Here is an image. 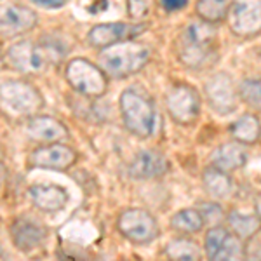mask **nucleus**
Listing matches in <instances>:
<instances>
[{"mask_svg":"<svg viewBox=\"0 0 261 261\" xmlns=\"http://www.w3.org/2000/svg\"><path fill=\"white\" fill-rule=\"evenodd\" d=\"M228 16L235 35L254 37L261 33V0H233L228 7Z\"/></svg>","mask_w":261,"mask_h":261,"instance_id":"9","label":"nucleus"},{"mask_svg":"<svg viewBox=\"0 0 261 261\" xmlns=\"http://www.w3.org/2000/svg\"><path fill=\"white\" fill-rule=\"evenodd\" d=\"M28 195L33 205L44 213H58L68 204V192L58 185H33Z\"/></svg>","mask_w":261,"mask_h":261,"instance_id":"18","label":"nucleus"},{"mask_svg":"<svg viewBox=\"0 0 261 261\" xmlns=\"http://www.w3.org/2000/svg\"><path fill=\"white\" fill-rule=\"evenodd\" d=\"M0 105L16 115H33L42 108V94L32 84L11 81L0 86Z\"/></svg>","mask_w":261,"mask_h":261,"instance_id":"4","label":"nucleus"},{"mask_svg":"<svg viewBox=\"0 0 261 261\" xmlns=\"http://www.w3.org/2000/svg\"><path fill=\"white\" fill-rule=\"evenodd\" d=\"M129 12L133 18H143L150 9V0H127Z\"/></svg>","mask_w":261,"mask_h":261,"instance_id":"28","label":"nucleus"},{"mask_svg":"<svg viewBox=\"0 0 261 261\" xmlns=\"http://www.w3.org/2000/svg\"><path fill=\"white\" fill-rule=\"evenodd\" d=\"M32 2L37 4V6L47 7V9H58V7L65 6L66 0H32Z\"/></svg>","mask_w":261,"mask_h":261,"instance_id":"30","label":"nucleus"},{"mask_svg":"<svg viewBox=\"0 0 261 261\" xmlns=\"http://www.w3.org/2000/svg\"><path fill=\"white\" fill-rule=\"evenodd\" d=\"M239 94H241L244 103L261 112V79H258V81L256 79L244 81L239 87Z\"/></svg>","mask_w":261,"mask_h":261,"instance_id":"26","label":"nucleus"},{"mask_svg":"<svg viewBox=\"0 0 261 261\" xmlns=\"http://www.w3.org/2000/svg\"><path fill=\"white\" fill-rule=\"evenodd\" d=\"M256 216H258L261 221V193L258 195V199H256Z\"/></svg>","mask_w":261,"mask_h":261,"instance_id":"32","label":"nucleus"},{"mask_svg":"<svg viewBox=\"0 0 261 261\" xmlns=\"http://www.w3.org/2000/svg\"><path fill=\"white\" fill-rule=\"evenodd\" d=\"M117 228L133 244H148L159 237V223L153 216L140 207H130L120 213Z\"/></svg>","mask_w":261,"mask_h":261,"instance_id":"7","label":"nucleus"},{"mask_svg":"<svg viewBox=\"0 0 261 261\" xmlns=\"http://www.w3.org/2000/svg\"><path fill=\"white\" fill-rule=\"evenodd\" d=\"M230 134L241 145H254L261 136V124L254 115L246 113L230 125Z\"/></svg>","mask_w":261,"mask_h":261,"instance_id":"21","label":"nucleus"},{"mask_svg":"<svg viewBox=\"0 0 261 261\" xmlns=\"http://www.w3.org/2000/svg\"><path fill=\"white\" fill-rule=\"evenodd\" d=\"M166 254L171 261H200L202 249L192 239H174L167 244Z\"/></svg>","mask_w":261,"mask_h":261,"instance_id":"22","label":"nucleus"},{"mask_svg":"<svg viewBox=\"0 0 261 261\" xmlns=\"http://www.w3.org/2000/svg\"><path fill=\"white\" fill-rule=\"evenodd\" d=\"M169 171V161L159 150H143L129 166V174L136 179L162 178Z\"/></svg>","mask_w":261,"mask_h":261,"instance_id":"15","label":"nucleus"},{"mask_svg":"<svg viewBox=\"0 0 261 261\" xmlns=\"http://www.w3.org/2000/svg\"><path fill=\"white\" fill-rule=\"evenodd\" d=\"M27 134L35 141L40 143H58L68 136V130L60 120L53 117L42 115L32 117L27 124Z\"/></svg>","mask_w":261,"mask_h":261,"instance_id":"19","label":"nucleus"},{"mask_svg":"<svg viewBox=\"0 0 261 261\" xmlns=\"http://www.w3.org/2000/svg\"><path fill=\"white\" fill-rule=\"evenodd\" d=\"M11 235L12 241H14V246L18 249L30 252L44 244V241L47 239V230H45V226L39 225V223L19 218V220L12 223Z\"/></svg>","mask_w":261,"mask_h":261,"instance_id":"16","label":"nucleus"},{"mask_svg":"<svg viewBox=\"0 0 261 261\" xmlns=\"http://www.w3.org/2000/svg\"><path fill=\"white\" fill-rule=\"evenodd\" d=\"M247 159H249V153H247L246 145L233 141L218 146L209 157V164L211 167H216L223 172H231L246 166Z\"/></svg>","mask_w":261,"mask_h":261,"instance_id":"17","label":"nucleus"},{"mask_svg":"<svg viewBox=\"0 0 261 261\" xmlns=\"http://www.w3.org/2000/svg\"><path fill=\"white\" fill-rule=\"evenodd\" d=\"M77 151L68 145L61 143H50V145L39 146L30 153L32 167H44V169H56V171H66L77 162Z\"/></svg>","mask_w":261,"mask_h":261,"instance_id":"10","label":"nucleus"},{"mask_svg":"<svg viewBox=\"0 0 261 261\" xmlns=\"http://www.w3.org/2000/svg\"><path fill=\"white\" fill-rule=\"evenodd\" d=\"M204 218L200 216V213L195 207H187L181 209L171 218V226L172 230L179 231L185 235H192V233H199L204 228Z\"/></svg>","mask_w":261,"mask_h":261,"instance_id":"23","label":"nucleus"},{"mask_svg":"<svg viewBox=\"0 0 261 261\" xmlns=\"http://www.w3.org/2000/svg\"><path fill=\"white\" fill-rule=\"evenodd\" d=\"M6 179H7V167L4 166L2 161H0V185H2Z\"/></svg>","mask_w":261,"mask_h":261,"instance_id":"31","label":"nucleus"},{"mask_svg":"<svg viewBox=\"0 0 261 261\" xmlns=\"http://www.w3.org/2000/svg\"><path fill=\"white\" fill-rule=\"evenodd\" d=\"M228 225L239 239H251L261 230V221L256 214H242L239 211L228 214Z\"/></svg>","mask_w":261,"mask_h":261,"instance_id":"24","label":"nucleus"},{"mask_svg":"<svg viewBox=\"0 0 261 261\" xmlns=\"http://www.w3.org/2000/svg\"><path fill=\"white\" fill-rule=\"evenodd\" d=\"M166 107L171 119L181 125H190L200 113V96L190 86H174L166 96Z\"/></svg>","mask_w":261,"mask_h":261,"instance_id":"8","label":"nucleus"},{"mask_svg":"<svg viewBox=\"0 0 261 261\" xmlns=\"http://www.w3.org/2000/svg\"><path fill=\"white\" fill-rule=\"evenodd\" d=\"M122 120L127 130L134 136L150 138L155 130V107L145 94L138 91H125L120 96Z\"/></svg>","mask_w":261,"mask_h":261,"instance_id":"3","label":"nucleus"},{"mask_svg":"<svg viewBox=\"0 0 261 261\" xmlns=\"http://www.w3.org/2000/svg\"><path fill=\"white\" fill-rule=\"evenodd\" d=\"M195 209L200 213V216L204 218V223H213L214 226H216V223L223 218L221 207L218 204H214V202H209V204H199Z\"/></svg>","mask_w":261,"mask_h":261,"instance_id":"27","label":"nucleus"},{"mask_svg":"<svg viewBox=\"0 0 261 261\" xmlns=\"http://www.w3.org/2000/svg\"><path fill=\"white\" fill-rule=\"evenodd\" d=\"M205 94H207L209 105L218 113H230L237 108V94H235L233 82L228 75H214L205 84Z\"/></svg>","mask_w":261,"mask_h":261,"instance_id":"14","label":"nucleus"},{"mask_svg":"<svg viewBox=\"0 0 261 261\" xmlns=\"http://www.w3.org/2000/svg\"><path fill=\"white\" fill-rule=\"evenodd\" d=\"M214 42L216 35L209 23H190L178 40V56L181 63L190 68H200L207 65L214 50Z\"/></svg>","mask_w":261,"mask_h":261,"instance_id":"2","label":"nucleus"},{"mask_svg":"<svg viewBox=\"0 0 261 261\" xmlns=\"http://www.w3.org/2000/svg\"><path fill=\"white\" fill-rule=\"evenodd\" d=\"M188 4V0H162V6L166 11H179Z\"/></svg>","mask_w":261,"mask_h":261,"instance_id":"29","label":"nucleus"},{"mask_svg":"<svg viewBox=\"0 0 261 261\" xmlns=\"http://www.w3.org/2000/svg\"><path fill=\"white\" fill-rule=\"evenodd\" d=\"M7 60L23 73H40L47 66L45 50L30 40H19L7 50Z\"/></svg>","mask_w":261,"mask_h":261,"instance_id":"11","label":"nucleus"},{"mask_svg":"<svg viewBox=\"0 0 261 261\" xmlns=\"http://www.w3.org/2000/svg\"><path fill=\"white\" fill-rule=\"evenodd\" d=\"M202 181L207 193L214 199H226L230 197V193L233 192V181H231L228 172H223L216 167H205L204 174H202Z\"/></svg>","mask_w":261,"mask_h":261,"instance_id":"20","label":"nucleus"},{"mask_svg":"<svg viewBox=\"0 0 261 261\" xmlns=\"http://www.w3.org/2000/svg\"><path fill=\"white\" fill-rule=\"evenodd\" d=\"M150 60V50L146 45L136 44L133 40L119 42L110 47L101 49L99 66L110 77L124 79L129 75L138 73L145 68Z\"/></svg>","mask_w":261,"mask_h":261,"instance_id":"1","label":"nucleus"},{"mask_svg":"<svg viewBox=\"0 0 261 261\" xmlns=\"http://www.w3.org/2000/svg\"><path fill=\"white\" fill-rule=\"evenodd\" d=\"M146 30V24H130V23H105L98 24L89 32V42L94 47L105 49L119 42L133 40Z\"/></svg>","mask_w":261,"mask_h":261,"instance_id":"12","label":"nucleus"},{"mask_svg":"<svg viewBox=\"0 0 261 261\" xmlns=\"http://www.w3.org/2000/svg\"><path fill=\"white\" fill-rule=\"evenodd\" d=\"M228 0H197V16L204 21V23H218V21L225 19L228 14Z\"/></svg>","mask_w":261,"mask_h":261,"instance_id":"25","label":"nucleus"},{"mask_svg":"<svg viewBox=\"0 0 261 261\" xmlns=\"http://www.w3.org/2000/svg\"><path fill=\"white\" fill-rule=\"evenodd\" d=\"M37 24V14L18 4H0V33L6 37L19 35L32 30Z\"/></svg>","mask_w":261,"mask_h":261,"instance_id":"13","label":"nucleus"},{"mask_svg":"<svg viewBox=\"0 0 261 261\" xmlns=\"http://www.w3.org/2000/svg\"><path fill=\"white\" fill-rule=\"evenodd\" d=\"M66 81L77 92L89 98H99L107 92V77L99 66L77 58L66 66Z\"/></svg>","mask_w":261,"mask_h":261,"instance_id":"5","label":"nucleus"},{"mask_svg":"<svg viewBox=\"0 0 261 261\" xmlns=\"http://www.w3.org/2000/svg\"><path fill=\"white\" fill-rule=\"evenodd\" d=\"M204 252L207 261H244L246 247L242 239H239L233 231L216 225L205 233Z\"/></svg>","mask_w":261,"mask_h":261,"instance_id":"6","label":"nucleus"}]
</instances>
